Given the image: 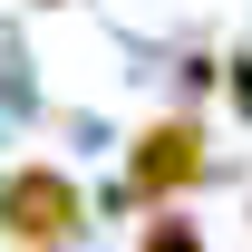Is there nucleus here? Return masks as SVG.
Listing matches in <instances>:
<instances>
[{"mask_svg":"<svg viewBox=\"0 0 252 252\" xmlns=\"http://www.w3.org/2000/svg\"><path fill=\"white\" fill-rule=\"evenodd\" d=\"M214 185V126L194 107H156V117L126 136L117 185H107V214H156V204H194Z\"/></svg>","mask_w":252,"mask_h":252,"instance_id":"nucleus-1","label":"nucleus"},{"mask_svg":"<svg viewBox=\"0 0 252 252\" xmlns=\"http://www.w3.org/2000/svg\"><path fill=\"white\" fill-rule=\"evenodd\" d=\"M223 97H233V117H252V49H223Z\"/></svg>","mask_w":252,"mask_h":252,"instance_id":"nucleus-4","label":"nucleus"},{"mask_svg":"<svg viewBox=\"0 0 252 252\" xmlns=\"http://www.w3.org/2000/svg\"><path fill=\"white\" fill-rule=\"evenodd\" d=\"M97 233V204L68 165L30 156V165H0V252H78Z\"/></svg>","mask_w":252,"mask_h":252,"instance_id":"nucleus-2","label":"nucleus"},{"mask_svg":"<svg viewBox=\"0 0 252 252\" xmlns=\"http://www.w3.org/2000/svg\"><path fill=\"white\" fill-rule=\"evenodd\" d=\"M126 252H214V233H204L194 204H156V214L126 223Z\"/></svg>","mask_w":252,"mask_h":252,"instance_id":"nucleus-3","label":"nucleus"}]
</instances>
